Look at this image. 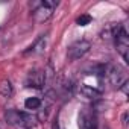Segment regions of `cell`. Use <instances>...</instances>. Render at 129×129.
<instances>
[{
  "mask_svg": "<svg viewBox=\"0 0 129 129\" xmlns=\"http://www.w3.org/2000/svg\"><path fill=\"white\" fill-rule=\"evenodd\" d=\"M41 99L40 97H27L24 100V108L26 109H30V111H35V109H40L41 108Z\"/></svg>",
  "mask_w": 129,
  "mask_h": 129,
  "instance_id": "cell-10",
  "label": "cell"
},
{
  "mask_svg": "<svg viewBox=\"0 0 129 129\" xmlns=\"http://www.w3.org/2000/svg\"><path fill=\"white\" fill-rule=\"evenodd\" d=\"M52 129H61V127H59V124H58V121H55V123H53V127H52Z\"/></svg>",
  "mask_w": 129,
  "mask_h": 129,
  "instance_id": "cell-13",
  "label": "cell"
},
{
  "mask_svg": "<svg viewBox=\"0 0 129 129\" xmlns=\"http://www.w3.org/2000/svg\"><path fill=\"white\" fill-rule=\"evenodd\" d=\"M0 129H5V123L3 121H0Z\"/></svg>",
  "mask_w": 129,
  "mask_h": 129,
  "instance_id": "cell-14",
  "label": "cell"
},
{
  "mask_svg": "<svg viewBox=\"0 0 129 129\" xmlns=\"http://www.w3.org/2000/svg\"><path fill=\"white\" fill-rule=\"evenodd\" d=\"M24 85L27 88H35V90L44 88V85H46V75H44V72H41V70H32L27 75V78L24 81Z\"/></svg>",
  "mask_w": 129,
  "mask_h": 129,
  "instance_id": "cell-6",
  "label": "cell"
},
{
  "mask_svg": "<svg viewBox=\"0 0 129 129\" xmlns=\"http://www.w3.org/2000/svg\"><path fill=\"white\" fill-rule=\"evenodd\" d=\"M56 6H58V2H53V0H44V2H34V3H30L32 12H34V20L37 23L47 21L52 17L53 9Z\"/></svg>",
  "mask_w": 129,
  "mask_h": 129,
  "instance_id": "cell-3",
  "label": "cell"
},
{
  "mask_svg": "<svg viewBox=\"0 0 129 129\" xmlns=\"http://www.w3.org/2000/svg\"><path fill=\"white\" fill-rule=\"evenodd\" d=\"M91 20H93V18H91L90 15L84 14V15H81V17L76 20V23H78L79 26H87V24H90V23H91Z\"/></svg>",
  "mask_w": 129,
  "mask_h": 129,
  "instance_id": "cell-12",
  "label": "cell"
},
{
  "mask_svg": "<svg viewBox=\"0 0 129 129\" xmlns=\"http://www.w3.org/2000/svg\"><path fill=\"white\" fill-rule=\"evenodd\" d=\"M12 93H14L12 84H11L8 79L2 81V84H0V94H2L3 97H11V96H12Z\"/></svg>",
  "mask_w": 129,
  "mask_h": 129,
  "instance_id": "cell-11",
  "label": "cell"
},
{
  "mask_svg": "<svg viewBox=\"0 0 129 129\" xmlns=\"http://www.w3.org/2000/svg\"><path fill=\"white\" fill-rule=\"evenodd\" d=\"M111 37L115 41V47L120 56L124 59V62H129V37H127L124 26L118 24V26L111 27Z\"/></svg>",
  "mask_w": 129,
  "mask_h": 129,
  "instance_id": "cell-2",
  "label": "cell"
},
{
  "mask_svg": "<svg viewBox=\"0 0 129 129\" xmlns=\"http://www.w3.org/2000/svg\"><path fill=\"white\" fill-rule=\"evenodd\" d=\"M81 93L85 96V97H90V99H94V97H99L102 94L100 90L97 88H93L90 85H85V84H81Z\"/></svg>",
  "mask_w": 129,
  "mask_h": 129,
  "instance_id": "cell-9",
  "label": "cell"
},
{
  "mask_svg": "<svg viewBox=\"0 0 129 129\" xmlns=\"http://www.w3.org/2000/svg\"><path fill=\"white\" fill-rule=\"evenodd\" d=\"M5 123L12 124V126H17V127L29 129V127H34L38 123V118L35 115L29 114V112H24V111L8 109L5 112Z\"/></svg>",
  "mask_w": 129,
  "mask_h": 129,
  "instance_id": "cell-1",
  "label": "cell"
},
{
  "mask_svg": "<svg viewBox=\"0 0 129 129\" xmlns=\"http://www.w3.org/2000/svg\"><path fill=\"white\" fill-rule=\"evenodd\" d=\"M46 43H47V34H46V35H41L40 38H37V40L23 52V55H35V53H40V52L46 47Z\"/></svg>",
  "mask_w": 129,
  "mask_h": 129,
  "instance_id": "cell-8",
  "label": "cell"
},
{
  "mask_svg": "<svg viewBox=\"0 0 129 129\" xmlns=\"http://www.w3.org/2000/svg\"><path fill=\"white\" fill-rule=\"evenodd\" d=\"M91 49V43L87 41V40H79V41H75L70 47H69V52H67V56L70 61H78L81 58H84Z\"/></svg>",
  "mask_w": 129,
  "mask_h": 129,
  "instance_id": "cell-4",
  "label": "cell"
},
{
  "mask_svg": "<svg viewBox=\"0 0 129 129\" xmlns=\"http://www.w3.org/2000/svg\"><path fill=\"white\" fill-rule=\"evenodd\" d=\"M105 76L108 78L109 84H111L112 87H117V88H120L124 82H127L126 73H124V70H123L120 66H109V67H106Z\"/></svg>",
  "mask_w": 129,
  "mask_h": 129,
  "instance_id": "cell-5",
  "label": "cell"
},
{
  "mask_svg": "<svg viewBox=\"0 0 129 129\" xmlns=\"http://www.w3.org/2000/svg\"><path fill=\"white\" fill-rule=\"evenodd\" d=\"M79 127L81 129H97L96 114L90 109H84L79 114Z\"/></svg>",
  "mask_w": 129,
  "mask_h": 129,
  "instance_id": "cell-7",
  "label": "cell"
}]
</instances>
